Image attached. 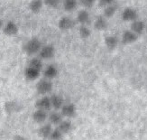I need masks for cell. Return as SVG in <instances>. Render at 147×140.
<instances>
[{"mask_svg": "<svg viewBox=\"0 0 147 140\" xmlns=\"http://www.w3.org/2000/svg\"><path fill=\"white\" fill-rule=\"evenodd\" d=\"M42 46V42L39 38L34 37L28 40L24 45V51L27 55H35L40 52V50Z\"/></svg>", "mask_w": 147, "mask_h": 140, "instance_id": "obj_1", "label": "cell"}, {"mask_svg": "<svg viewBox=\"0 0 147 140\" xmlns=\"http://www.w3.org/2000/svg\"><path fill=\"white\" fill-rule=\"evenodd\" d=\"M53 88V83L52 80L42 78V79L39 80V81L37 82L36 91L38 92V94L44 96V95H47L52 92Z\"/></svg>", "mask_w": 147, "mask_h": 140, "instance_id": "obj_2", "label": "cell"}, {"mask_svg": "<svg viewBox=\"0 0 147 140\" xmlns=\"http://www.w3.org/2000/svg\"><path fill=\"white\" fill-rule=\"evenodd\" d=\"M55 47L53 44H45V45L42 46L39 53V58L42 60H50L53 59L55 55Z\"/></svg>", "mask_w": 147, "mask_h": 140, "instance_id": "obj_3", "label": "cell"}, {"mask_svg": "<svg viewBox=\"0 0 147 140\" xmlns=\"http://www.w3.org/2000/svg\"><path fill=\"white\" fill-rule=\"evenodd\" d=\"M41 72L40 70H38L34 67H32L27 65L24 69V78L26 79L29 81H34L35 80H37L38 78L40 77L41 75Z\"/></svg>", "mask_w": 147, "mask_h": 140, "instance_id": "obj_4", "label": "cell"}, {"mask_svg": "<svg viewBox=\"0 0 147 140\" xmlns=\"http://www.w3.org/2000/svg\"><path fill=\"white\" fill-rule=\"evenodd\" d=\"M75 21L69 16H62L58 21V27L61 31H69L74 27Z\"/></svg>", "mask_w": 147, "mask_h": 140, "instance_id": "obj_5", "label": "cell"}, {"mask_svg": "<svg viewBox=\"0 0 147 140\" xmlns=\"http://www.w3.org/2000/svg\"><path fill=\"white\" fill-rule=\"evenodd\" d=\"M76 112H77V109H76L75 104L71 103V102L64 103L61 109V115L65 118H74L76 115Z\"/></svg>", "mask_w": 147, "mask_h": 140, "instance_id": "obj_6", "label": "cell"}, {"mask_svg": "<svg viewBox=\"0 0 147 140\" xmlns=\"http://www.w3.org/2000/svg\"><path fill=\"white\" fill-rule=\"evenodd\" d=\"M34 105L37 110H42L45 111H49L51 109H52L50 97L47 96V95H44V96H42L39 99H37Z\"/></svg>", "mask_w": 147, "mask_h": 140, "instance_id": "obj_7", "label": "cell"}, {"mask_svg": "<svg viewBox=\"0 0 147 140\" xmlns=\"http://www.w3.org/2000/svg\"><path fill=\"white\" fill-rule=\"evenodd\" d=\"M121 17H122V20L125 21V22H133V21H135V20H136V19H137L138 14H137V12L134 8H132V7H126L122 12Z\"/></svg>", "mask_w": 147, "mask_h": 140, "instance_id": "obj_8", "label": "cell"}, {"mask_svg": "<svg viewBox=\"0 0 147 140\" xmlns=\"http://www.w3.org/2000/svg\"><path fill=\"white\" fill-rule=\"evenodd\" d=\"M3 33L7 36H14L18 33V26L14 21H8L6 24H4L2 28Z\"/></svg>", "mask_w": 147, "mask_h": 140, "instance_id": "obj_9", "label": "cell"}, {"mask_svg": "<svg viewBox=\"0 0 147 140\" xmlns=\"http://www.w3.org/2000/svg\"><path fill=\"white\" fill-rule=\"evenodd\" d=\"M43 77L48 80H53L57 77L59 73V70L56 65L54 64H49L43 70Z\"/></svg>", "mask_w": 147, "mask_h": 140, "instance_id": "obj_10", "label": "cell"}, {"mask_svg": "<svg viewBox=\"0 0 147 140\" xmlns=\"http://www.w3.org/2000/svg\"><path fill=\"white\" fill-rule=\"evenodd\" d=\"M50 100H51V105L54 110H59L61 109V107L64 104V99L59 94H53L50 96Z\"/></svg>", "mask_w": 147, "mask_h": 140, "instance_id": "obj_11", "label": "cell"}, {"mask_svg": "<svg viewBox=\"0 0 147 140\" xmlns=\"http://www.w3.org/2000/svg\"><path fill=\"white\" fill-rule=\"evenodd\" d=\"M138 39V35L134 33L131 30H125L122 34V43L123 44H131L136 42Z\"/></svg>", "mask_w": 147, "mask_h": 140, "instance_id": "obj_12", "label": "cell"}, {"mask_svg": "<svg viewBox=\"0 0 147 140\" xmlns=\"http://www.w3.org/2000/svg\"><path fill=\"white\" fill-rule=\"evenodd\" d=\"M76 20L80 25H87L90 23V15L86 9H82L78 13Z\"/></svg>", "mask_w": 147, "mask_h": 140, "instance_id": "obj_13", "label": "cell"}, {"mask_svg": "<svg viewBox=\"0 0 147 140\" xmlns=\"http://www.w3.org/2000/svg\"><path fill=\"white\" fill-rule=\"evenodd\" d=\"M53 131V125L51 123H44L38 129V134L42 139H48Z\"/></svg>", "mask_w": 147, "mask_h": 140, "instance_id": "obj_14", "label": "cell"}, {"mask_svg": "<svg viewBox=\"0 0 147 140\" xmlns=\"http://www.w3.org/2000/svg\"><path fill=\"white\" fill-rule=\"evenodd\" d=\"M48 118V113L42 110H36L33 113V119L37 124H43Z\"/></svg>", "mask_w": 147, "mask_h": 140, "instance_id": "obj_15", "label": "cell"}, {"mask_svg": "<svg viewBox=\"0 0 147 140\" xmlns=\"http://www.w3.org/2000/svg\"><path fill=\"white\" fill-rule=\"evenodd\" d=\"M145 30V24L142 20H135L133 21L131 24V31H133L134 33L136 34L137 35L142 34L144 33V31Z\"/></svg>", "mask_w": 147, "mask_h": 140, "instance_id": "obj_16", "label": "cell"}, {"mask_svg": "<svg viewBox=\"0 0 147 140\" xmlns=\"http://www.w3.org/2000/svg\"><path fill=\"white\" fill-rule=\"evenodd\" d=\"M47 119L49 120V123H51L52 125L58 126L63 120V116L61 115V112L55 110V111H53L49 114Z\"/></svg>", "mask_w": 147, "mask_h": 140, "instance_id": "obj_17", "label": "cell"}, {"mask_svg": "<svg viewBox=\"0 0 147 140\" xmlns=\"http://www.w3.org/2000/svg\"><path fill=\"white\" fill-rule=\"evenodd\" d=\"M104 41H105L106 47L109 51L115 50L118 44V39H117V37L115 36V35H107L105 37Z\"/></svg>", "mask_w": 147, "mask_h": 140, "instance_id": "obj_18", "label": "cell"}, {"mask_svg": "<svg viewBox=\"0 0 147 140\" xmlns=\"http://www.w3.org/2000/svg\"><path fill=\"white\" fill-rule=\"evenodd\" d=\"M94 27L98 31H105L107 28V22L106 17L102 16H98L94 22Z\"/></svg>", "mask_w": 147, "mask_h": 140, "instance_id": "obj_19", "label": "cell"}, {"mask_svg": "<svg viewBox=\"0 0 147 140\" xmlns=\"http://www.w3.org/2000/svg\"><path fill=\"white\" fill-rule=\"evenodd\" d=\"M43 5V0H32L29 4V9L32 13L37 14L42 9Z\"/></svg>", "mask_w": 147, "mask_h": 140, "instance_id": "obj_20", "label": "cell"}, {"mask_svg": "<svg viewBox=\"0 0 147 140\" xmlns=\"http://www.w3.org/2000/svg\"><path fill=\"white\" fill-rule=\"evenodd\" d=\"M78 0H63V9L66 12H72L78 6Z\"/></svg>", "mask_w": 147, "mask_h": 140, "instance_id": "obj_21", "label": "cell"}, {"mask_svg": "<svg viewBox=\"0 0 147 140\" xmlns=\"http://www.w3.org/2000/svg\"><path fill=\"white\" fill-rule=\"evenodd\" d=\"M117 10V5H115L114 3L104 7V12H103V16L106 18H111L114 16V15L116 14V12Z\"/></svg>", "mask_w": 147, "mask_h": 140, "instance_id": "obj_22", "label": "cell"}, {"mask_svg": "<svg viewBox=\"0 0 147 140\" xmlns=\"http://www.w3.org/2000/svg\"><path fill=\"white\" fill-rule=\"evenodd\" d=\"M58 129L63 133V134H68V133L72 129V123L69 120H62L58 125Z\"/></svg>", "mask_w": 147, "mask_h": 140, "instance_id": "obj_23", "label": "cell"}, {"mask_svg": "<svg viewBox=\"0 0 147 140\" xmlns=\"http://www.w3.org/2000/svg\"><path fill=\"white\" fill-rule=\"evenodd\" d=\"M28 65L32 66V67H34L38 70H40V71H42L43 68V62H42V60L41 58H39V57H34V58H32L29 61Z\"/></svg>", "mask_w": 147, "mask_h": 140, "instance_id": "obj_24", "label": "cell"}, {"mask_svg": "<svg viewBox=\"0 0 147 140\" xmlns=\"http://www.w3.org/2000/svg\"><path fill=\"white\" fill-rule=\"evenodd\" d=\"M79 35L82 39H88L91 35V31L87 25H80L79 28Z\"/></svg>", "mask_w": 147, "mask_h": 140, "instance_id": "obj_25", "label": "cell"}, {"mask_svg": "<svg viewBox=\"0 0 147 140\" xmlns=\"http://www.w3.org/2000/svg\"><path fill=\"white\" fill-rule=\"evenodd\" d=\"M63 133L57 128L55 129H53L52 133H51V135L49 137V140H62L63 138Z\"/></svg>", "mask_w": 147, "mask_h": 140, "instance_id": "obj_26", "label": "cell"}, {"mask_svg": "<svg viewBox=\"0 0 147 140\" xmlns=\"http://www.w3.org/2000/svg\"><path fill=\"white\" fill-rule=\"evenodd\" d=\"M61 2V0H43V4L51 8H56Z\"/></svg>", "mask_w": 147, "mask_h": 140, "instance_id": "obj_27", "label": "cell"}, {"mask_svg": "<svg viewBox=\"0 0 147 140\" xmlns=\"http://www.w3.org/2000/svg\"><path fill=\"white\" fill-rule=\"evenodd\" d=\"M97 0H80V3L86 8H90L94 5Z\"/></svg>", "mask_w": 147, "mask_h": 140, "instance_id": "obj_28", "label": "cell"}, {"mask_svg": "<svg viewBox=\"0 0 147 140\" xmlns=\"http://www.w3.org/2000/svg\"><path fill=\"white\" fill-rule=\"evenodd\" d=\"M114 3V0H98V5L101 7H106Z\"/></svg>", "mask_w": 147, "mask_h": 140, "instance_id": "obj_29", "label": "cell"}, {"mask_svg": "<svg viewBox=\"0 0 147 140\" xmlns=\"http://www.w3.org/2000/svg\"><path fill=\"white\" fill-rule=\"evenodd\" d=\"M13 140H26V138L22 137V136H16Z\"/></svg>", "mask_w": 147, "mask_h": 140, "instance_id": "obj_30", "label": "cell"}, {"mask_svg": "<svg viewBox=\"0 0 147 140\" xmlns=\"http://www.w3.org/2000/svg\"><path fill=\"white\" fill-rule=\"evenodd\" d=\"M3 26H4V22H3L2 19L0 18V29H2V28H3Z\"/></svg>", "mask_w": 147, "mask_h": 140, "instance_id": "obj_31", "label": "cell"}, {"mask_svg": "<svg viewBox=\"0 0 147 140\" xmlns=\"http://www.w3.org/2000/svg\"><path fill=\"white\" fill-rule=\"evenodd\" d=\"M145 30L147 31V24H145Z\"/></svg>", "mask_w": 147, "mask_h": 140, "instance_id": "obj_32", "label": "cell"}]
</instances>
